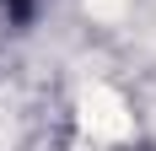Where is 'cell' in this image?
<instances>
[{
    "label": "cell",
    "instance_id": "6da1fadb",
    "mask_svg": "<svg viewBox=\"0 0 156 151\" xmlns=\"http://www.w3.org/2000/svg\"><path fill=\"white\" fill-rule=\"evenodd\" d=\"M81 130L92 140H129L135 135V113H129V103L113 87L92 81V87L81 92Z\"/></svg>",
    "mask_w": 156,
    "mask_h": 151
},
{
    "label": "cell",
    "instance_id": "7a4b0ae2",
    "mask_svg": "<svg viewBox=\"0 0 156 151\" xmlns=\"http://www.w3.org/2000/svg\"><path fill=\"white\" fill-rule=\"evenodd\" d=\"M129 11H135V0H86V16L92 22H108V27L129 22Z\"/></svg>",
    "mask_w": 156,
    "mask_h": 151
},
{
    "label": "cell",
    "instance_id": "3957f363",
    "mask_svg": "<svg viewBox=\"0 0 156 151\" xmlns=\"http://www.w3.org/2000/svg\"><path fill=\"white\" fill-rule=\"evenodd\" d=\"M151 27H156V16H151Z\"/></svg>",
    "mask_w": 156,
    "mask_h": 151
}]
</instances>
